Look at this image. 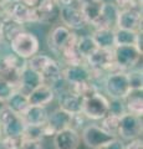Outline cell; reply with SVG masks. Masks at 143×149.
Returning a JSON list of instances; mask_svg holds the SVG:
<instances>
[{"label": "cell", "mask_w": 143, "mask_h": 149, "mask_svg": "<svg viewBox=\"0 0 143 149\" xmlns=\"http://www.w3.org/2000/svg\"><path fill=\"white\" fill-rule=\"evenodd\" d=\"M116 26L117 29L131 30L136 32L142 31V13L137 8L119 9Z\"/></svg>", "instance_id": "30bf717a"}, {"label": "cell", "mask_w": 143, "mask_h": 149, "mask_svg": "<svg viewBox=\"0 0 143 149\" xmlns=\"http://www.w3.org/2000/svg\"><path fill=\"white\" fill-rule=\"evenodd\" d=\"M40 74H41V80H43V85L52 87L55 83L62 78V68L59 65V62H56L52 58L47 63V66L40 72Z\"/></svg>", "instance_id": "603a6c76"}, {"label": "cell", "mask_w": 143, "mask_h": 149, "mask_svg": "<svg viewBox=\"0 0 143 149\" xmlns=\"http://www.w3.org/2000/svg\"><path fill=\"white\" fill-rule=\"evenodd\" d=\"M19 149H44L41 141H26L21 139Z\"/></svg>", "instance_id": "8d00e7d4"}, {"label": "cell", "mask_w": 143, "mask_h": 149, "mask_svg": "<svg viewBox=\"0 0 143 149\" xmlns=\"http://www.w3.org/2000/svg\"><path fill=\"white\" fill-rule=\"evenodd\" d=\"M108 113V100L101 93H96L90 98L84 100L82 114L91 119H102Z\"/></svg>", "instance_id": "8992f818"}, {"label": "cell", "mask_w": 143, "mask_h": 149, "mask_svg": "<svg viewBox=\"0 0 143 149\" xmlns=\"http://www.w3.org/2000/svg\"><path fill=\"white\" fill-rule=\"evenodd\" d=\"M54 98H55V93L52 88L46 85H41L36 87L35 90H33L27 95V101H29L30 106L46 107L49 103H51Z\"/></svg>", "instance_id": "d6986e66"}, {"label": "cell", "mask_w": 143, "mask_h": 149, "mask_svg": "<svg viewBox=\"0 0 143 149\" xmlns=\"http://www.w3.org/2000/svg\"><path fill=\"white\" fill-rule=\"evenodd\" d=\"M127 113H132L142 117L143 114V97L142 90H131L127 97L123 100Z\"/></svg>", "instance_id": "cb8c5ba5"}, {"label": "cell", "mask_w": 143, "mask_h": 149, "mask_svg": "<svg viewBox=\"0 0 143 149\" xmlns=\"http://www.w3.org/2000/svg\"><path fill=\"white\" fill-rule=\"evenodd\" d=\"M62 78L65 80L71 87L86 83L92 80L91 70L84 63L78 65H67L62 70Z\"/></svg>", "instance_id": "7c38bea8"}, {"label": "cell", "mask_w": 143, "mask_h": 149, "mask_svg": "<svg viewBox=\"0 0 143 149\" xmlns=\"http://www.w3.org/2000/svg\"><path fill=\"white\" fill-rule=\"evenodd\" d=\"M92 1H95V0H75V3H76L80 8L84 6V5H86V4H89V3H92Z\"/></svg>", "instance_id": "b9f144b4"}, {"label": "cell", "mask_w": 143, "mask_h": 149, "mask_svg": "<svg viewBox=\"0 0 143 149\" xmlns=\"http://www.w3.org/2000/svg\"><path fill=\"white\" fill-rule=\"evenodd\" d=\"M108 113L117 116L119 118H121L123 114H126L127 111H126V106H124V101L111 98V101H108Z\"/></svg>", "instance_id": "836d02e7"}, {"label": "cell", "mask_w": 143, "mask_h": 149, "mask_svg": "<svg viewBox=\"0 0 143 149\" xmlns=\"http://www.w3.org/2000/svg\"><path fill=\"white\" fill-rule=\"evenodd\" d=\"M43 138H44L43 125H25V129L21 134V139H26V141L43 142Z\"/></svg>", "instance_id": "1f68e13d"}, {"label": "cell", "mask_w": 143, "mask_h": 149, "mask_svg": "<svg viewBox=\"0 0 143 149\" xmlns=\"http://www.w3.org/2000/svg\"><path fill=\"white\" fill-rule=\"evenodd\" d=\"M138 32L131 30H114V44L116 46H136Z\"/></svg>", "instance_id": "f1b7e54d"}, {"label": "cell", "mask_w": 143, "mask_h": 149, "mask_svg": "<svg viewBox=\"0 0 143 149\" xmlns=\"http://www.w3.org/2000/svg\"><path fill=\"white\" fill-rule=\"evenodd\" d=\"M84 98L72 91H67L59 96V108L70 114H76L82 112Z\"/></svg>", "instance_id": "ac0fdd59"}, {"label": "cell", "mask_w": 143, "mask_h": 149, "mask_svg": "<svg viewBox=\"0 0 143 149\" xmlns=\"http://www.w3.org/2000/svg\"><path fill=\"white\" fill-rule=\"evenodd\" d=\"M127 80L130 83L131 90H142L143 86V76H142V68H132L126 72Z\"/></svg>", "instance_id": "4dcf8cb0"}, {"label": "cell", "mask_w": 143, "mask_h": 149, "mask_svg": "<svg viewBox=\"0 0 143 149\" xmlns=\"http://www.w3.org/2000/svg\"><path fill=\"white\" fill-rule=\"evenodd\" d=\"M103 149H124V144L119 141V139H114L113 142H111L110 144L106 148H103Z\"/></svg>", "instance_id": "ab89813d"}, {"label": "cell", "mask_w": 143, "mask_h": 149, "mask_svg": "<svg viewBox=\"0 0 143 149\" xmlns=\"http://www.w3.org/2000/svg\"><path fill=\"white\" fill-rule=\"evenodd\" d=\"M114 139V134L106 132L103 128L96 124L87 125L82 130V141L87 148L91 149H103Z\"/></svg>", "instance_id": "7a4b0ae2"}, {"label": "cell", "mask_w": 143, "mask_h": 149, "mask_svg": "<svg viewBox=\"0 0 143 149\" xmlns=\"http://www.w3.org/2000/svg\"><path fill=\"white\" fill-rule=\"evenodd\" d=\"M91 36L98 49L113 50L116 47V44H114V29L100 27V29H96Z\"/></svg>", "instance_id": "7402d4cb"}, {"label": "cell", "mask_w": 143, "mask_h": 149, "mask_svg": "<svg viewBox=\"0 0 143 149\" xmlns=\"http://www.w3.org/2000/svg\"><path fill=\"white\" fill-rule=\"evenodd\" d=\"M105 88L112 100H124L131 92L127 74L124 71H117L108 74L105 81Z\"/></svg>", "instance_id": "3957f363"}, {"label": "cell", "mask_w": 143, "mask_h": 149, "mask_svg": "<svg viewBox=\"0 0 143 149\" xmlns=\"http://www.w3.org/2000/svg\"><path fill=\"white\" fill-rule=\"evenodd\" d=\"M75 37H76V34H73L70 29H67L63 25H59L50 31L49 40H47L49 47L50 50L55 51V52L61 54L62 50L75 40Z\"/></svg>", "instance_id": "8fae6325"}, {"label": "cell", "mask_w": 143, "mask_h": 149, "mask_svg": "<svg viewBox=\"0 0 143 149\" xmlns=\"http://www.w3.org/2000/svg\"><path fill=\"white\" fill-rule=\"evenodd\" d=\"M5 4H6V0H0V8L5 6Z\"/></svg>", "instance_id": "f6af8a7d"}, {"label": "cell", "mask_w": 143, "mask_h": 149, "mask_svg": "<svg viewBox=\"0 0 143 149\" xmlns=\"http://www.w3.org/2000/svg\"><path fill=\"white\" fill-rule=\"evenodd\" d=\"M21 138H0V149H19Z\"/></svg>", "instance_id": "e575fe53"}, {"label": "cell", "mask_w": 143, "mask_h": 149, "mask_svg": "<svg viewBox=\"0 0 143 149\" xmlns=\"http://www.w3.org/2000/svg\"><path fill=\"white\" fill-rule=\"evenodd\" d=\"M114 66L122 70H132L142 57V52L136 46H116L113 49Z\"/></svg>", "instance_id": "277c9868"}, {"label": "cell", "mask_w": 143, "mask_h": 149, "mask_svg": "<svg viewBox=\"0 0 143 149\" xmlns=\"http://www.w3.org/2000/svg\"><path fill=\"white\" fill-rule=\"evenodd\" d=\"M59 17L63 22V26H66L70 30L82 29L87 24L84 17V14L81 11V8L75 3L66 4V5H60Z\"/></svg>", "instance_id": "9c48e42d"}, {"label": "cell", "mask_w": 143, "mask_h": 149, "mask_svg": "<svg viewBox=\"0 0 143 149\" xmlns=\"http://www.w3.org/2000/svg\"><path fill=\"white\" fill-rule=\"evenodd\" d=\"M124 149H143V142L141 138H136L133 141H130V143L127 144Z\"/></svg>", "instance_id": "f35d334b"}, {"label": "cell", "mask_w": 143, "mask_h": 149, "mask_svg": "<svg viewBox=\"0 0 143 149\" xmlns=\"http://www.w3.org/2000/svg\"><path fill=\"white\" fill-rule=\"evenodd\" d=\"M81 144V137L78 130L66 128L60 130L54 136L55 149H78Z\"/></svg>", "instance_id": "9a60e30c"}, {"label": "cell", "mask_w": 143, "mask_h": 149, "mask_svg": "<svg viewBox=\"0 0 143 149\" xmlns=\"http://www.w3.org/2000/svg\"><path fill=\"white\" fill-rule=\"evenodd\" d=\"M0 125L3 129V134L10 138H21V134L25 129V123L21 116L15 114L6 107L0 112Z\"/></svg>", "instance_id": "5b68a950"}, {"label": "cell", "mask_w": 143, "mask_h": 149, "mask_svg": "<svg viewBox=\"0 0 143 149\" xmlns=\"http://www.w3.org/2000/svg\"><path fill=\"white\" fill-rule=\"evenodd\" d=\"M11 52L22 60H29L39 52L40 41L33 32L22 31L9 44Z\"/></svg>", "instance_id": "6da1fadb"}, {"label": "cell", "mask_w": 143, "mask_h": 149, "mask_svg": "<svg viewBox=\"0 0 143 149\" xmlns=\"http://www.w3.org/2000/svg\"><path fill=\"white\" fill-rule=\"evenodd\" d=\"M97 45L95 44L91 35H82L77 36L76 40V50L82 60H87L90 56L97 50Z\"/></svg>", "instance_id": "4316f807"}, {"label": "cell", "mask_w": 143, "mask_h": 149, "mask_svg": "<svg viewBox=\"0 0 143 149\" xmlns=\"http://www.w3.org/2000/svg\"><path fill=\"white\" fill-rule=\"evenodd\" d=\"M103 3H105L103 0H95V1L81 6V11L84 14V17L87 24L92 25L100 17L101 11H102V8H103Z\"/></svg>", "instance_id": "83f0119b"}, {"label": "cell", "mask_w": 143, "mask_h": 149, "mask_svg": "<svg viewBox=\"0 0 143 149\" xmlns=\"http://www.w3.org/2000/svg\"><path fill=\"white\" fill-rule=\"evenodd\" d=\"M118 11H119V9L113 3H103V8H102V11H101L100 17L92 25L96 29H100V27L113 29L112 26L116 25V22H117Z\"/></svg>", "instance_id": "ffe728a7"}, {"label": "cell", "mask_w": 143, "mask_h": 149, "mask_svg": "<svg viewBox=\"0 0 143 149\" xmlns=\"http://www.w3.org/2000/svg\"><path fill=\"white\" fill-rule=\"evenodd\" d=\"M6 15L5 17H9L11 20L19 22V24H27V22H36V14L35 9H30L25 6L20 1H15L9 4L6 8Z\"/></svg>", "instance_id": "5bb4252c"}, {"label": "cell", "mask_w": 143, "mask_h": 149, "mask_svg": "<svg viewBox=\"0 0 143 149\" xmlns=\"http://www.w3.org/2000/svg\"><path fill=\"white\" fill-rule=\"evenodd\" d=\"M126 141H133L142 134V117L132 113H126L119 118L117 133Z\"/></svg>", "instance_id": "52a82bcc"}, {"label": "cell", "mask_w": 143, "mask_h": 149, "mask_svg": "<svg viewBox=\"0 0 143 149\" xmlns=\"http://www.w3.org/2000/svg\"><path fill=\"white\" fill-rule=\"evenodd\" d=\"M85 123V116L81 113H76V114H72V118H71V125L70 128L77 130L80 127H82Z\"/></svg>", "instance_id": "74e56055"}, {"label": "cell", "mask_w": 143, "mask_h": 149, "mask_svg": "<svg viewBox=\"0 0 143 149\" xmlns=\"http://www.w3.org/2000/svg\"><path fill=\"white\" fill-rule=\"evenodd\" d=\"M5 106L8 109H10L15 114L21 116L29 107V101H27V96L21 93L19 91H15L13 95L5 101Z\"/></svg>", "instance_id": "484cf974"}, {"label": "cell", "mask_w": 143, "mask_h": 149, "mask_svg": "<svg viewBox=\"0 0 143 149\" xmlns=\"http://www.w3.org/2000/svg\"><path fill=\"white\" fill-rule=\"evenodd\" d=\"M101 120H102V125H101V128H103L106 132L112 133V134L116 136L117 129H118V124H119V117L113 116L111 113H107Z\"/></svg>", "instance_id": "d6a6232c"}, {"label": "cell", "mask_w": 143, "mask_h": 149, "mask_svg": "<svg viewBox=\"0 0 143 149\" xmlns=\"http://www.w3.org/2000/svg\"><path fill=\"white\" fill-rule=\"evenodd\" d=\"M22 31H25L22 24H19V22L4 16L1 31H0V40H4V41H6L8 44H10L11 41Z\"/></svg>", "instance_id": "d4e9b609"}, {"label": "cell", "mask_w": 143, "mask_h": 149, "mask_svg": "<svg viewBox=\"0 0 143 149\" xmlns=\"http://www.w3.org/2000/svg\"><path fill=\"white\" fill-rule=\"evenodd\" d=\"M15 91H16L15 87L9 85L8 82H4V81L0 80V100L1 101L5 102Z\"/></svg>", "instance_id": "d590c367"}, {"label": "cell", "mask_w": 143, "mask_h": 149, "mask_svg": "<svg viewBox=\"0 0 143 149\" xmlns=\"http://www.w3.org/2000/svg\"><path fill=\"white\" fill-rule=\"evenodd\" d=\"M17 1H20L21 4H24L25 6L30 8V9H35L36 6L39 5L40 0H17Z\"/></svg>", "instance_id": "60d3db41"}, {"label": "cell", "mask_w": 143, "mask_h": 149, "mask_svg": "<svg viewBox=\"0 0 143 149\" xmlns=\"http://www.w3.org/2000/svg\"><path fill=\"white\" fill-rule=\"evenodd\" d=\"M72 114L62 109H55L51 114H49L47 120L43 125V133L44 137H51L55 136L60 130H63L66 128H70L71 125Z\"/></svg>", "instance_id": "ba28073f"}, {"label": "cell", "mask_w": 143, "mask_h": 149, "mask_svg": "<svg viewBox=\"0 0 143 149\" xmlns=\"http://www.w3.org/2000/svg\"><path fill=\"white\" fill-rule=\"evenodd\" d=\"M1 134H3V129H1V125H0V138H1Z\"/></svg>", "instance_id": "bcb514c9"}, {"label": "cell", "mask_w": 143, "mask_h": 149, "mask_svg": "<svg viewBox=\"0 0 143 149\" xmlns=\"http://www.w3.org/2000/svg\"><path fill=\"white\" fill-rule=\"evenodd\" d=\"M41 85H43L41 74L25 66L20 72V80H19V85H17L16 91H19L27 96L31 91Z\"/></svg>", "instance_id": "e0dca14e"}, {"label": "cell", "mask_w": 143, "mask_h": 149, "mask_svg": "<svg viewBox=\"0 0 143 149\" xmlns=\"http://www.w3.org/2000/svg\"><path fill=\"white\" fill-rule=\"evenodd\" d=\"M3 21H4V16H3V14H0V31H1V26H3Z\"/></svg>", "instance_id": "ee69618b"}, {"label": "cell", "mask_w": 143, "mask_h": 149, "mask_svg": "<svg viewBox=\"0 0 143 149\" xmlns=\"http://www.w3.org/2000/svg\"><path fill=\"white\" fill-rule=\"evenodd\" d=\"M5 102H4V101H1V100H0V112H1L4 108H5Z\"/></svg>", "instance_id": "7bdbcfd3"}, {"label": "cell", "mask_w": 143, "mask_h": 149, "mask_svg": "<svg viewBox=\"0 0 143 149\" xmlns=\"http://www.w3.org/2000/svg\"><path fill=\"white\" fill-rule=\"evenodd\" d=\"M49 113L46 107L29 106L27 109L21 114V118L26 125H44L47 120Z\"/></svg>", "instance_id": "44dd1931"}, {"label": "cell", "mask_w": 143, "mask_h": 149, "mask_svg": "<svg viewBox=\"0 0 143 149\" xmlns=\"http://www.w3.org/2000/svg\"><path fill=\"white\" fill-rule=\"evenodd\" d=\"M51 57L47 55H44V54H36L34 55L31 58L27 60L26 62V67H29L30 70H33L35 72H41L47 66V63L51 61Z\"/></svg>", "instance_id": "f546056e"}, {"label": "cell", "mask_w": 143, "mask_h": 149, "mask_svg": "<svg viewBox=\"0 0 143 149\" xmlns=\"http://www.w3.org/2000/svg\"><path fill=\"white\" fill-rule=\"evenodd\" d=\"M36 22L50 24L60 15V5L56 0H40L39 5L35 8Z\"/></svg>", "instance_id": "2e32d148"}, {"label": "cell", "mask_w": 143, "mask_h": 149, "mask_svg": "<svg viewBox=\"0 0 143 149\" xmlns=\"http://www.w3.org/2000/svg\"><path fill=\"white\" fill-rule=\"evenodd\" d=\"M87 65L91 70V72H101L106 70H111L114 66V57H113V50H103L97 49L89 58L86 60Z\"/></svg>", "instance_id": "4fadbf2b"}]
</instances>
